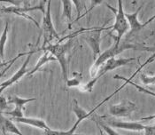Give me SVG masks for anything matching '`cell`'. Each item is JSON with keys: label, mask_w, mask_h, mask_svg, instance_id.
<instances>
[{"label": "cell", "mask_w": 155, "mask_h": 135, "mask_svg": "<svg viewBox=\"0 0 155 135\" xmlns=\"http://www.w3.org/2000/svg\"><path fill=\"white\" fill-rule=\"evenodd\" d=\"M142 50V51H154V48L152 47H146L144 46H138L137 44H131V43H126V42H120V45H113L110 48H108L104 52L100 53L97 58L96 59L94 64L92 65L91 69V78H95L97 75V72L100 69V67L111 58H115L118 54L123 52L126 50Z\"/></svg>", "instance_id": "6da1fadb"}, {"label": "cell", "mask_w": 155, "mask_h": 135, "mask_svg": "<svg viewBox=\"0 0 155 135\" xmlns=\"http://www.w3.org/2000/svg\"><path fill=\"white\" fill-rule=\"evenodd\" d=\"M73 46V41L69 39L68 42L63 44H49L47 46L42 47L41 50L46 51L49 53H51L52 56L55 57L56 61L60 63L62 70V76L65 80V82L68 78V54L69 51L71 50Z\"/></svg>", "instance_id": "7a4b0ae2"}, {"label": "cell", "mask_w": 155, "mask_h": 135, "mask_svg": "<svg viewBox=\"0 0 155 135\" xmlns=\"http://www.w3.org/2000/svg\"><path fill=\"white\" fill-rule=\"evenodd\" d=\"M117 4H118V9L117 10L114 9L108 4H107V5L112 12L115 13V22H114V24L112 28H113V31L117 32V37H116V40H115L114 44L118 46L120 43V40H121L122 37L130 29V25H129L126 18H125V12L123 10L122 1H118Z\"/></svg>", "instance_id": "3957f363"}, {"label": "cell", "mask_w": 155, "mask_h": 135, "mask_svg": "<svg viewBox=\"0 0 155 135\" xmlns=\"http://www.w3.org/2000/svg\"><path fill=\"white\" fill-rule=\"evenodd\" d=\"M47 6H46V10L44 13V17H43V33H44V43H43V46H45L46 45H49L50 42L53 39V38H59V34L57 33L53 22H52V19H51V2L49 1L46 3Z\"/></svg>", "instance_id": "277c9868"}, {"label": "cell", "mask_w": 155, "mask_h": 135, "mask_svg": "<svg viewBox=\"0 0 155 135\" xmlns=\"http://www.w3.org/2000/svg\"><path fill=\"white\" fill-rule=\"evenodd\" d=\"M104 29H106L105 28H94L92 29V30H87L86 32L84 30L82 31V32H84V40L86 41L88 46L91 47L95 59H97V56L101 53L100 41H101V33Z\"/></svg>", "instance_id": "5b68a950"}, {"label": "cell", "mask_w": 155, "mask_h": 135, "mask_svg": "<svg viewBox=\"0 0 155 135\" xmlns=\"http://www.w3.org/2000/svg\"><path fill=\"white\" fill-rule=\"evenodd\" d=\"M137 106L130 100H122L120 103L109 107V114L117 117H128L136 110Z\"/></svg>", "instance_id": "8992f818"}, {"label": "cell", "mask_w": 155, "mask_h": 135, "mask_svg": "<svg viewBox=\"0 0 155 135\" xmlns=\"http://www.w3.org/2000/svg\"><path fill=\"white\" fill-rule=\"evenodd\" d=\"M38 52V51L34 50V51L28 52V56H27L25 62H24L23 64L21 65V67L19 69V70L14 74L12 77H10L9 79H7V80L5 81L4 83L0 84V93H3L6 88H8L9 86H11L12 85H13V84L17 83L20 79H21V77L23 76L24 75H26V74L28 73V69H27V67H28V63L30 62V59H31L32 55H33L35 52Z\"/></svg>", "instance_id": "52a82bcc"}, {"label": "cell", "mask_w": 155, "mask_h": 135, "mask_svg": "<svg viewBox=\"0 0 155 135\" xmlns=\"http://www.w3.org/2000/svg\"><path fill=\"white\" fill-rule=\"evenodd\" d=\"M36 100V98H30V99H23L19 97V96H10L7 99V103L8 104H13L15 106L14 110L10 112H5L4 113V115H9L12 116V118H17V117H22L23 116V112L22 110H25V105L30 101Z\"/></svg>", "instance_id": "ba28073f"}, {"label": "cell", "mask_w": 155, "mask_h": 135, "mask_svg": "<svg viewBox=\"0 0 155 135\" xmlns=\"http://www.w3.org/2000/svg\"><path fill=\"white\" fill-rule=\"evenodd\" d=\"M142 8H143V5L139 6L135 12H132V13H128V12L126 13V12H125V18H126L128 23L130 25V33H134V32H137V31L142 30L146 25H148L151 22H153V21L154 20L155 16L153 15V16L152 18H150L147 22H143V23L140 22L139 20H138V18H137V15H138V13L141 11Z\"/></svg>", "instance_id": "9c48e42d"}, {"label": "cell", "mask_w": 155, "mask_h": 135, "mask_svg": "<svg viewBox=\"0 0 155 135\" xmlns=\"http://www.w3.org/2000/svg\"><path fill=\"white\" fill-rule=\"evenodd\" d=\"M33 10H40L41 12H43V13H45V10L44 9V6H43V4H40V5L39 6H34V7H21V6H7V7H3L2 9H1V11L3 12H8V13H15V14H18V15H20V16H22L24 17L25 19H27V20H28V21H31V22H33L38 27V28H40V26L39 24L37 23V22H36V20H34L32 17H30V16H28V15H26L25 14V12H28V11H33Z\"/></svg>", "instance_id": "30bf717a"}, {"label": "cell", "mask_w": 155, "mask_h": 135, "mask_svg": "<svg viewBox=\"0 0 155 135\" xmlns=\"http://www.w3.org/2000/svg\"><path fill=\"white\" fill-rule=\"evenodd\" d=\"M111 127L119 128L127 131H134V132H143L145 129L146 125H143L138 122H125V121H115V120H108L106 123Z\"/></svg>", "instance_id": "8fae6325"}, {"label": "cell", "mask_w": 155, "mask_h": 135, "mask_svg": "<svg viewBox=\"0 0 155 135\" xmlns=\"http://www.w3.org/2000/svg\"><path fill=\"white\" fill-rule=\"evenodd\" d=\"M12 121L14 122H18V123H24V124H28L33 127H36L38 129H42L44 131H46L48 129H50V127L48 126L46 123L39 118H34V117H27V116H22V117H17V118H12Z\"/></svg>", "instance_id": "7c38bea8"}, {"label": "cell", "mask_w": 155, "mask_h": 135, "mask_svg": "<svg viewBox=\"0 0 155 135\" xmlns=\"http://www.w3.org/2000/svg\"><path fill=\"white\" fill-rule=\"evenodd\" d=\"M0 130L3 133H9L15 135H24L11 119H8L5 116H4L3 113H0Z\"/></svg>", "instance_id": "4fadbf2b"}, {"label": "cell", "mask_w": 155, "mask_h": 135, "mask_svg": "<svg viewBox=\"0 0 155 135\" xmlns=\"http://www.w3.org/2000/svg\"><path fill=\"white\" fill-rule=\"evenodd\" d=\"M72 110L74 113V115H75V116H76V118H77V120H76V122H75L77 124H80L83 120L88 118L89 116H91L94 113V111H95L94 110H92L90 111V112H87V111L85 110H84V109L79 105L78 101H77L76 100H73Z\"/></svg>", "instance_id": "5bb4252c"}, {"label": "cell", "mask_w": 155, "mask_h": 135, "mask_svg": "<svg viewBox=\"0 0 155 135\" xmlns=\"http://www.w3.org/2000/svg\"><path fill=\"white\" fill-rule=\"evenodd\" d=\"M54 61H56V59H55V57L54 56H52L51 53H49L48 52L46 51H45V53L39 58V60H38V62L36 63V65L35 66V68L31 70V71H29L28 73V76H32L33 74H35L36 71H38L45 63H47V62H54Z\"/></svg>", "instance_id": "9a60e30c"}, {"label": "cell", "mask_w": 155, "mask_h": 135, "mask_svg": "<svg viewBox=\"0 0 155 135\" xmlns=\"http://www.w3.org/2000/svg\"><path fill=\"white\" fill-rule=\"evenodd\" d=\"M8 29H9V22H6L5 27L4 29V31L0 37V58L3 60L4 56H5V43L7 41V37H8Z\"/></svg>", "instance_id": "2e32d148"}, {"label": "cell", "mask_w": 155, "mask_h": 135, "mask_svg": "<svg viewBox=\"0 0 155 135\" xmlns=\"http://www.w3.org/2000/svg\"><path fill=\"white\" fill-rule=\"evenodd\" d=\"M61 4H62V8H63V11H62V16L64 18H66L68 22H71L72 20V3L71 1H68V0H65V1H61Z\"/></svg>", "instance_id": "e0dca14e"}, {"label": "cell", "mask_w": 155, "mask_h": 135, "mask_svg": "<svg viewBox=\"0 0 155 135\" xmlns=\"http://www.w3.org/2000/svg\"><path fill=\"white\" fill-rule=\"evenodd\" d=\"M82 78L83 76L81 73H73V77L68 78L66 84L68 87H79L81 86Z\"/></svg>", "instance_id": "ac0fdd59"}, {"label": "cell", "mask_w": 155, "mask_h": 135, "mask_svg": "<svg viewBox=\"0 0 155 135\" xmlns=\"http://www.w3.org/2000/svg\"><path fill=\"white\" fill-rule=\"evenodd\" d=\"M93 120L96 122L97 125L98 127H100L102 130H104V131L106 132V133H107V135H120L117 132H115V131L113 129V127L109 126L108 124H107L106 123H104L103 121H101V120H99V119H96V118H93Z\"/></svg>", "instance_id": "d6986e66"}, {"label": "cell", "mask_w": 155, "mask_h": 135, "mask_svg": "<svg viewBox=\"0 0 155 135\" xmlns=\"http://www.w3.org/2000/svg\"><path fill=\"white\" fill-rule=\"evenodd\" d=\"M140 78H141V81L143 85L147 86V85H153L155 82V76H148L146 74L143 73L140 76Z\"/></svg>", "instance_id": "ffe728a7"}, {"label": "cell", "mask_w": 155, "mask_h": 135, "mask_svg": "<svg viewBox=\"0 0 155 135\" xmlns=\"http://www.w3.org/2000/svg\"><path fill=\"white\" fill-rule=\"evenodd\" d=\"M72 5H74L75 7H76V10H77V12H78V17H77V19L74 21V22H76L77 20H79L80 19V17H81V12L82 11L84 10V8L86 7V4L84 3V2H82V1H71Z\"/></svg>", "instance_id": "44dd1931"}, {"label": "cell", "mask_w": 155, "mask_h": 135, "mask_svg": "<svg viewBox=\"0 0 155 135\" xmlns=\"http://www.w3.org/2000/svg\"><path fill=\"white\" fill-rule=\"evenodd\" d=\"M28 52H23V53H19V54H18V55H17L16 57H14V58L12 59V62H11V63H10L9 65H7V67H6V68H5V69H4L3 71H2V72L0 73V78H1V77H2V76H4V75H5V72H6V71H7V70H8V69H9L11 68V67H12V64H13L14 62H16V61H17V60H18L19 58L22 57V56H24V55H28Z\"/></svg>", "instance_id": "7402d4cb"}, {"label": "cell", "mask_w": 155, "mask_h": 135, "mask_svg": "<svg viewBox=\"0 0 155 135\" xmlns=\"http://www.w3.org/2000/svg\"><path fill=\"white\" fill-rule=\"evenodd\" d=\"M8 108L7 100L0 95V113L4 114V110H5Z\"/></svg>", "instance_id": "603a6c76"}, {"label": "cell", "mask_w": 155, "mask_h": 135, "mask_svg": "<svg viewBox=\"0 0 155 135\" xmlns=\"http://www.w3.org/2000/svg\"><path fill=\"white\" fill-rule=\"evenodd\" d=\"M143 132V135H155L154 125H146Z\"/></svg>", "instance_id": "cb8c5ba5"}, {"label": "cell", "mask_w": 155, "mask_h": 135, "mask_svg": "<svg viewBox=\"0 0 155 135\" xmlns=\"http://www.w3.org/2000/svg\"><path fill=\"white\" fill-rule=\"evenodd\" d=\"M12 62V60H11V61H9V62H2V59L0 58V68H2V67H4V66H6V65H9Z\"/></svg>", "instance_id": "d4e9b609"}, {"label": "cell", "mask_w": 155, "mask_h": 135, "mask_svg": "<svg viewBox=\"0 0 155 135\" xmlns=\"http://www.w3.org/2000/svg\"><path fill=\"white\" fill-rule=\"evenodd\" d=\"M98 128H99V132H100V135H104V134H103V130H102V129H101L100 127H98Z\"/></svg>", "instance_id": "484cf974"}, {"label": "cell", "mask_w": 155, "mask_h": 135, "mask_svg": "<svg viewBox=\"0 0 155 135\" xmlns=\"http://www.w3.org/2000/svg\"><path fill=\"white\" fill-rule=\"evenodd\" d=\"M3 134H4V135H7V133H3Z\"/></svg>", "instance_id": "4316f807"}]
</instances>
